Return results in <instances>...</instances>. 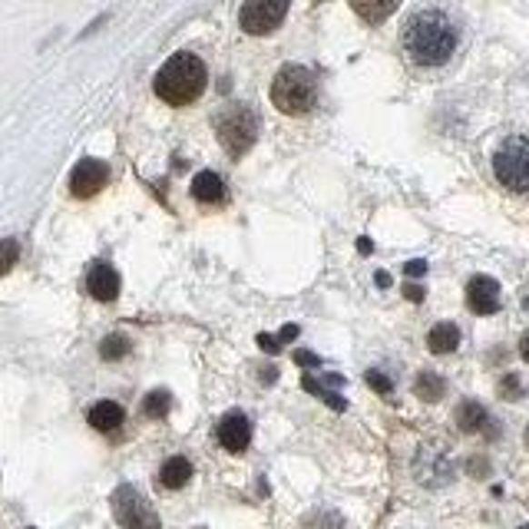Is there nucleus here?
<instances>
[{
    "label": "nucleus",
    "instance_id": "16",
    "mask_svg": "<svg viewBox=\"0 0 529 529\" xmlns=\"http://www.w3.org/2000/svg\"><path fill=\"white\" fill-rule=\"evenodd\" d=\"M189 480H192V464L185 456H169L163 464V470H159V484L165 490H183Z\"/></svg>",
    "mask_w": 529,
    "mask_h": 529
},
{
    "label": "nucleus",
    "instance_id": "27",
    "mask_svg": "<svg viewBox=\"0 0 529 529\" xmlns=\"http://www.w3.org/2000/svg\"><path fill=\"white\" fill-rule=\"evenodd\" d=\"M404 298L407 302H424V288L420 284H404Z\"/></svg>",
    "mask_w": 529,
    "mask_h": 529
},
{
    "label": "nucleus",
    "instance_id": "33",
    "mask_svg": "<svg viewBox=\"0 0 529 529\" xmlns=\"http://www.w3.org/2000/svg\"><path fill=\"white\" fill-rule=\"evenodd\" d=\"M526 447H529V427H526Z\"/></svg>",
    "mask_w": 529,
    "mask_h": 529
},
{
    "label": "nucleus",
    "instance_id": "6",
    "mask_svg": "<svg viewBox=\"0 0 529 529\" xmlns=\"http://www.w3.org/2000/svg\"><path fill=\"white\" fill-rule=\"evenodd\" d=\"M113 516H116L119 529H163L153 503L129 484H119L113 490Z\"/></svg>",
    "mask_w": 529,
    "mask_h": 529
},
{
    "label": "nucleus",
    "instance_id": "22",
    "mask_svg": "<svg viewBox=\"0 0 529 529\" xmlns=\"http://www.w3.org/2000/svg\"><path fill=\"white\" fill-rule=\"evenodd\" d=\"M17 255H20L17 238H4V242H0V274H7L10 268L17 264Z\"/></svg>",
    "mask_w": 529,
    "mask_h": 529
},
{
    "label": "nucleus",
    "instance_id": "10",
    "mask_svg": "<svg viewBox=\"0 0 529 529\" xmlns=\"http://www.w3.org/2000/svg\"><path fill=\"white\" fill-rule=\"evenodd\" d=\"M215 437H219V444L228 450V454H242V450H248V444H252V424H248L245 414L232 411L219 420Z\"/></svg>",
    "mask_w": 529,
    "mask_h": 529
},
{
    "label": "nucleus",
    "instance_id": "1",
    "mask_svg": "<svg viewBox=\"0 0 529 529\" xmlns=\"http://www.w3.org/2000/svg\"><path fill=\"white\" fill-rule=\"evenodd\" d=\"M401 44H404V54L411 56V64L444 66L456 54L460 30L450 20V14H444L437 7H424V10H414L411 17H407V24L401 30Z\"/></svg>",
    "mask_w": 529,
    "mask_h": 529
},
{
    "label": "nucleus",
    "instance_id": "21",
    "mask_svg": "<svg viewBox=\"0 0 529 529\" xmlns=\"http://www.w3.org/2000/svg\"><path fill=\"white\" fill-rule=\"evenodd\" d=\"M129 338L126 334H110V338H103V344H100V354H103V361H123V357L129 354Z\"/></svg>",
    "mask_w": 529,
    "mask_h": 529
},
{
    "label": "nucleus",
    "instance_id": "32",
    "mask_svg": "<svg viewBox=\"0 0 529 529\" xmlns=\"http://www.w3.org/2000/svg\"><path fill=\"white\" fill-rule=\"evenodd\" d=\"M377 284H381V288H387V284H391V274L387 272H377V278H374Z\"/></svg>",
    "mask_w": 529,
    "mask_h": 529
},
{
    "label": "nucleus",
    "instance_id": "24",
    "mask_svg": "<svg viewBox=\"0 0 529 529\" xmlns=\"http://www.w3.org/2000/svg\"><path fill=\"white\" fill-rule=\"evenodd\" d=\"M364 377L377 394H391V381H387V374H381V371H367Z\"/></svg>",
    "mask_w": 529,
    "mask_h": 529
},
{
    "label": "nucleus",
    "instance_id": "8",
    "mask_svg": "<svg viewBox=\"0 0 529 529\" xmlns=\"http://www.w3.org/2000/svg\"><path fill=\"white\" fill-rule=\"evenodd\" d=\"M110 183V165L100 159H80L76 169L70 173V192L76 199H93L96 192H103V185Z\"/></svg>",
    "mask_w": 529,
    "mask_h": 529
},
{
    "label": "nucleus",
    "instance_id": "9",
    "mask_svg": "<svg viewBox=\"0 0 529 529\" xmlns=\"http://www.w3.org/2000/svg\"><path fill=\"white\" fill-rule=\"evenodd\" d=\"M466 304L474 314H496L500 311V282L490 274H476L466 284Z\"/></svg>",
    "mask_w": 529,
    "mask_h": 529
},
{
    "label": "nucleus",
    "instance_id": "20",
    "mask_svg": "<svg viewBox=\"0 0 529 529\" xmlns=\"http://www.w3.org/2000/svg\"><path fill=\"white\" fill-rule=\"evenodd\" d=\"M169 404H173V397H169V391H149L146 397H143V414L153 420L165 417L169 414Z\"/></svg>",
    "mask_w": 529,
    "mask_h": 529
},
{
    "label": "nucleus",
    "instance_id": "34",
    "mask_svg": "<svg viewBox=\"0 0 529 529\" xmlns=\"http://www.w3.org/2000/svg\"><path fill=\"white\" fill-rule=\"evenodd\" d=\"M520 529H529V526H520Z\"/></svg>",
    "mask_w": 529,
    "mask_h": 529
},
{
    "label": "nucleus",
    "instance_id": "26",
    "mask_svg": "<svg viewBox=\"0 0 529 529\" xmlns=\"http://www.w3.org/2000/svg\"><path fill=\"white\" fill-rule=\"evenodd\" d=\"M258 347H262V351H268V354H278V351H282V341L268 338V334H258Z\"/></svg>",
    "mask_w": 529,
    "mask_h": 529
},
{
    "label": "nucleus",
    "instance_id": "4",
    "mask_svg": "<svg viewBox=\"0 0 529 529\" xmlns=\"http://www.w3.org/2000/svg\"><path fill=\"white\" fill-rule=\"evenodd\" d=\"M215 136H219V143L225 146V153L232 155V159L245 155L258 139L255 110L245 106V103H232V106H225V110L215 116Z\"/></svg>",
    "mask_w": 529,
    "mask_h": 529
},
{
    "label": "nucleus",
    "instance_id": "17",
    "mask_svg": "<svg viewBox=\"0 0 529 529\" xmlns=\"http://www.w3.org/2000/svg\"><path fill=\"white\" fill-rule=\"evenodd\" d=\"M351 7L364 24H384L394 10L401 7V0H351Z\"/></svg>",
    "mask_w": 529,
    "mask_h": 529
},
{
    "label": "nucleus",
    "instance_id": "2",
    "mask_svg": "<svg viewBox=\"0 0 529 529\" xmlns=\"http://www.w3.org/2000/svg\"><path fill=\"white\" fill-rule=\"evenodd\" d=\"M205 83H209L205 64L195 54H185L183 50V54H173L159 66L153 90L169 106H189V103H195L205 93Z\"/></svg>",
    "mask_w": 529,
    "mask_h": 529
},
{
    "label": "nucleus",
    "instance_id": "3",
    "mask_svg": "<svg viewBox=\"0 0 529 529\" xmlns=\"http://www.w3.org/2000/svg\"><path fill=\"white\" fill-rule=\"evenodd\" d=\"M272 103L284 116H304L318 103V80L308 66L284 64L272 80Z\"/></svg>",
    "mask_w": 529,
    "mask_h": 529
},
{
    "label": "nucleus",
    "instance_id": "25",
    "mask_svg": "<svg viewBox=\"0 0 529 529\" xmlns=\"http://www.w3.org/2000/svg\"><path fill=\"white\" fill-rule=\"evenodd\" d=\"M404 274H407V278H424V274H427V262H424V258H414V262L404 264Z\"/></svg>",
    "mask_w": 529,
    "mask_h": 529
},
{
    "label": "nucleus",
    "instance_id": "18",
    "mask_svg": "<svg viewBox=\"0 0 529 529\" xmlns=\"http://www.w3.org/2000/svg\"><path fill=\"white\" fill-rule=\"evenodd\" d=\"M414 394H417L420 401L427 404H437L444 394H447V381L440 374H434V371H420L417 381H414Z\"/></svg>",
    "mask_w": 529,
    "mask_h": 529
},
{
    "label": "nucleus",
    "instance_id": "23",
    "mask_svg": "<svg viewBox=\"0 0 529 529\" xmlns=\"http://www.w3.org/2000/svg\"><path fill=\"white\" fill-rule=\"evenodd\" d=\"M500 397L503 401H520L523 397V381L516 374H506L500 381Z\"/></svg>",
    "mask_w": 529,
    "mask_h": 529
},
{
    "label": "nucleus",
    "instance_id": "13",
    "mask_svg": "<svg viewBox=\"0 0 529 529\" xmlns=\"http://www.w3.org/2000/svg\"><path fill=\"white\" fill-rule=\"evenodd\" d=\"M192 195L199 202H205V205H215V202L225 199V183L219 179V173H199L195 179H192Z\"/></svg>",
    "mask_w": 529,
    "mask_h": 529
},
{
    "label": "nucleus",
    "instance_id": "15",
    "mask_svg": "<svg viewBox=\"0 0 529 529\" xmlns=\"http://www.w3.org/2000/svg\"><path fill=\"white\" fill-rule=\"evenodd\" d=\"M427 347L434 354H450V351H456V347H460V328H456L454 321L434 324L427 334Z\"/></svg>",
    "mask_w": 529,
    "mask_h": 529
},
{
    "label": "nucleus",
    "instance_id": "14",
    "mask_svg": "<svg viewBox=\"0 0 529 529\" xmlns=\"http://www.w3.org/2000/svg\"><path fill=\"white\" fill-rule=\"evenodd\" d=\"M86 420H90V427L103 430V434H113V430L123 424V407H119L116 401H100L90 407Z\"/></svg>",
    "mask_w": 529,
    "mask_h": 529
},
{
    "label": "nucleus",
    "instance_id": "29",
    "mask_svg": "<svg viewBox=\"0 0 529 529\" xmlns=\"http://www.w3.org/2000/svg\"><path fill=\"white\" fill-rule=\"evenodd\" d=\"M294 338H298V324H284L282 334H278V341L284 344V341H294Z\"/></svg>",
    "mask_w": 529,
    "mask_h": 529
},
{
    "label": "nucleus",
    "instance_id": "12",
    "mask_svg": "<svg viewBox=\"0 0 529 529\" xmlns=\"http://www.w3.org/2000/svg\"><path fill=\"white\" fill-rule=\"evenodd\" d=\"M456 427L464 430V434H484L490 427V414H486L484 404L464 401L456 407Z\"/></svg>",
    "mask_w": 529,
    "mask_h": 529
},
{
    "label": "nucleus",
    "instance_id": "7",
    "mask_svg": "<svg viewBox=\"0 0 529 529\" xmlns=\"http://www.w3.org/2000/svg\"><path fill=\"white\" fill-rule=\"evenodd\" d=\"M288 7H292V0H245L238 10V24L252 37H264L282 27Z\"/></svg>",
    "mask_w": 529,
    "mask_h": 529
},
{
    "label": "nucleus",
    "instance_id": "5",
    "mask_svg": "<svg viewBox=\"0 0 529 529\" xmlns=\"http://www.w3.org/2000/svg\"><path fill=\"white\" fill-rule=\"evenodd\" d=\"M493 173L510 192H529V136L503 139L493 153Z\"/></svg>",
    "mask_w": 529,
    "mask_h": 529
},
{
    "label": "nucleus",
    "instance_id": "31",
    "mask_svg": "<svg viewBox=\"0 0 529 529\" xmlns=\"http://www.w3.org/2000/svg\"><path fill=\"white\" fill-rule=\"evenodd\" d=\"M371 248H374V245H371V238H357V252H364V255H367Z\"/></svg>",
    "mask_w": 529,
    "mask_h": 529
},
{
    "label": "nucleus",
    "instance_id": "30",
    "mask_svg": "<svg viewBox=\"0 0 529 529\" xmlns=\"http://www.w3.org/2000/svg\"><path fill=\"white\" fill-rule=\"evenodd\" d=\"M520 354H523V361H529V331L523 334V341H520Z\"/></svg>",
    "mask_w": 529,
    "mask_h": 529
},
{
    "label": "nucleus",
    "instance_id": "28",
    "mask_svg": "<svg viewBox=\"0 0 529 529\" xmlns=\"http://www.w3.org/2000/svg\"><path fill=\"white\" fill-rule=\"evenodd\" d=\"M294 361H298L302 367H318L321 364V361L314 354H311V351H298V354H294Z\"/></svg>",
    "mask_w": 529,
    "mask_h": 529
},
{
    "label": "nucleus",
    "instance_id": "11",
    "mask_svg": "<svg viewBox=\"0 0 529 529\" xmlns=\"http://www.w3.org/2000/svg\"><path fill=\"white\" fill-rule=\"evenodd\" d=\"M86 292L96 298V302H116L119 298V274L113 264L96 262L86 274Z\"/></svg>",
    "mask_w": 529,
    "mask_h": 529
},
{
    "label": "nucleus",
    "instance_id": "19",
    "mask_svg": "<svg viewBox=\"0 0 529 529\" xmlns=\"http://www.w3.org/2000/svg\"><path fill=\"white\" fill-rule=\"evenodd\" d=\"M302 387H304L308 394H314V397H321V401L328 404V407H334V411H344V407H347L344 397H341V394H331L328 387H324V384L318 381V377H311V374H308V377L302 381Z\"/></svg>",
    "mask_w": 529,
    "mask_h": 529
}]
</instances>
